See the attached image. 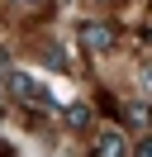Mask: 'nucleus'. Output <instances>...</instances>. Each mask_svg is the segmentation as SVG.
Listing matches in <instances>:
<instances>
[{"mask_svg": "<svg viewBox=\"0 0 152 157\" xmlns=\"http://www.w3.org/2000/svg\"><path fill=\"white\" fill-rule=\"evenodd\" d=\"M95 157H124V138H119V133H100Z\"/></svg>", "mask_w": 152, "mask_h": 157, "instance_id": "f03ea898", "label": "nucleus"}, {"mask_svg": "<svg viewBox=\"0 0 152 157\" xmlns=\"http://www.w3.org/2000/svg\"><path fill=\"white\" fill-rule=\"evenodd\" d=\"M138 157H152V138H142V147H138Z\"/></svg>", "mask_w": 152, "mask_h": 157, "instance_id": "20e7f679", "label": "nucleus"}, {"mask_svg": "<svg viewBox=\"0 0 152 157\" xmlns=\"http://www.w3.org/2000/svg\"><path fill=\"white\" fill-rule=\"evenodd\" d=\"M86 43H90V48H109V33H104V24H86Z\"/></svg>", "mask_w": 152, "mask_h": 157, "instance_id": "7ed1b4c3", "label": "nucleus"}, {"mask_svg": "<svg viewBox=\"0 0 152 157\" xmlns=\"http://www.w3.org/2000/svg\"><path fill=\"white\" fill-rule=\"evenodd\" d=\"M10 90H14L24 105H38V109H52V90L43 81H33L28 71H10Z\"/></svg>", "mask_w": 152, "mask_h": 157, "instance_id": "f257e3e1", "label": "nucleus"}]
</instances>
